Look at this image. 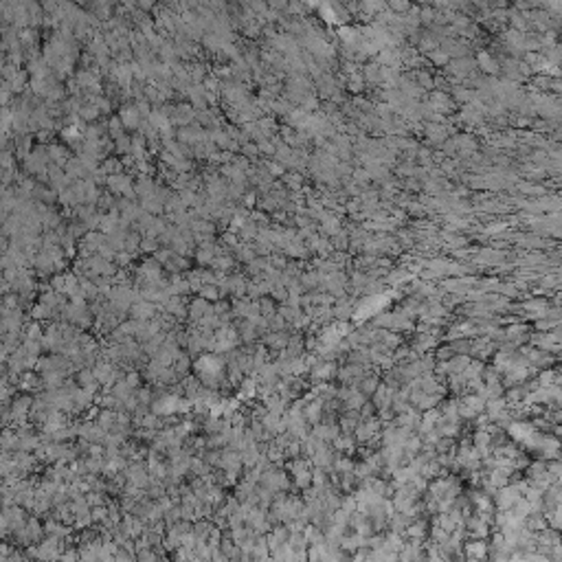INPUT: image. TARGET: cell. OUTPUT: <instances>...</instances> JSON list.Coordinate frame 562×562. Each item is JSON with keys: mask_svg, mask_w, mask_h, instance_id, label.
<instances>
[{"mask_svg": "<svg viewBox=\"0 0 562 562\" xmlns=\"http://www.w3.org/2000/svg\"><path fill=\"white\" fill-rule=\"evenodd\" d=\"M336 363L334 360H318V363L310 369L312 380H318V382H325L330 378H336Z\"/></svg>", "mask_w": 562, "mask_h": 562, "instance_id": "cell-2", "label": "cell"}, {"mask_svg": "<svg viewBox=\"0 0 562 562\" xmlns=\"http://www.w3.org/2000/svg\"><path fill=\"white\" fill-rule=\"evenodd\" d=\"M259 312L266 318H270L277 312V308H275V303H273V299H268V297H263V299L259 301Z\"/></svg>", "mask_w": 562, "mask_h": 562, "instance_id": "cell-10", "label": "cell"}, {"mask_svg": "<svg viewBox=\"0 0 562 562\" xmlns=\"http://www.w3.org/2000/svg\"><path fill=\"white\" fill-rule=\"evenodd\" d=\"M332 448L341 455H353L356 453V439H353L351 433H338L332 439Z\"/></svg>", "mask_w": 562, "mask_h": 562, "instance_id": "cell-3", "label": "cell"}, {"mask_svg": "<svg viewBox=\"0 0 562 562\" xmlns=\"http://www.w3.org/2000/svg\"><path fill=\"white\" fill-rule=\"evenodd\" d=\"M538 387H551V384H560V376L556 369H545L543 373H538L536 378Z\"/></svg>", "mask_w": 562, "mask_h": 562, "instance_id": "cell-5", "label": "cell"}, {"mask_svg": "<svg viewBox=\"0 0 562 562\" xmlns=\"http://www.w3.org/2000/svg\"><path fill=\"white\" fill-rule=\"evenodd\" d=\"M453 356H455V351H453V347H450V345L435 347V358L437 360H450Z\"/></svg>", "mask_w": 562, "mask_h": 562, "instance_id": "cell-11", "label": "cell"}, {"mask_svg": "<svg viewBox=\"0 0 562 562\" xmlns=\"http://www.w3.org/2000/svg\"><path fill=\"white\" fill-rule=\"evenodd\" d=\"M365 402H367V395H365V393H360V391L356 389V391H353V393L349 395V398L345 400V408H351V411H358V408L363 406Z\"/></svg>", "mask_w": 562, "mask_h": 562, "instance_id": "cell-8", "label": "cell"}, {"mask_svg": "<svg viewBox=\"0 0 562 562\" xmlns=\"http://www.w3.org/2000/svg\"><path fill=\"white\" fill-rule=\"evenodd\" d=\"M448 345L453 347L455 353H470V341L468 338H455V341H448Z\"/></svg>", "mask_w": 562, "mask_h": 562, "instance_id": "cell-9", "label": "cell"}, {"mask_svg": "<svg viewBox=\"0 0 562 562\" xmlns=\"http://www.w3.org/2000/svg\"><path fill=\"white\" fill-rule=\"evenodd\" d=\"M391 318L393 314L391 312H376L373 314V321H371V328H380V330H391Z\"/></svg>", "mask_w": 562, "mask_h": 562, "instance_id": "cell-7", "label": "cell"}, {"mask_svg": "<svg viewBox=\"0 0 562 562\" xmlns=\"http://www.w3.org/2000/svg\"><path fill=\"white\" fill-rule=\"evenodd\" d=\"M463 558H468V560H472V558H485V553H488V543H485L483 538H472L470 543H463Z\"/></svg>", "mask_w": 562, "mask_h": 562, "instance_id": "cell-4", "label": "cell"}, {"mask_svg": "<svg viewBox=\"0 0 562 562\" xmlns=\"http://www.w3.org/2000/svg\"><path fill=\"white\" fill-rule=\"evenodd\" d=\"M358 415H360V420H367V418H371V415H376V406H373V402L367 400L365 404L358 408Z\"/></svg>", "mask_w": 562, "mask_h": 562, "instance_id": "cell-12", "label": "cell"}, {"mask_svg": "<svg viewBox=\"0 0 562 562\" xmlns=\"http://www.w3.org/2000/svg\"><path fill=\"white\" fill-rule=\"evenodd\" d=\"M292 481L299 490H305L308 485H312V468L299 470V472H292Z\"/></svg>", "mask_w": 562, "mask_h": 562, "instance_id": "cell-6", "label": "cell"}, {"mask_svg": "<svg viewBox=\"0 0 562 562\" xmlns=\"http://www.w3.org/2000/svg\"><path fill=\"white\" fill-rule=\"evenodd\" d=\"M518 498H520V490L514 483H508V485H503V488H498L496 494H494V501L498 505V510H510Z\"/></svg>", "mask_w": 562, "mask_h": 562, "instance_id": "cell-1", "label": "cell"}]
</instances>
